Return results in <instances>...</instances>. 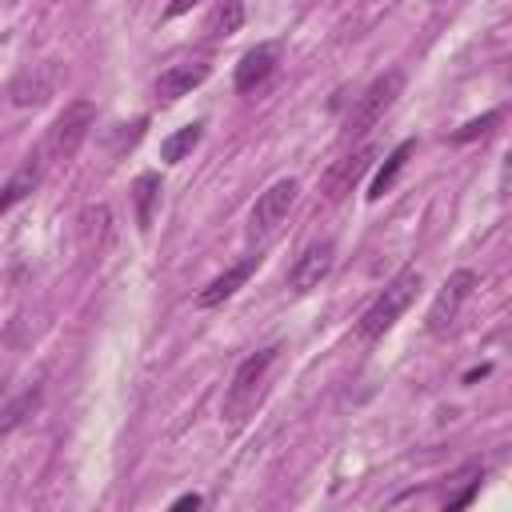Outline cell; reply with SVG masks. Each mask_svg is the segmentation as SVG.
Instances as JSON below:
<instances>
[{"mask_svg": "<svg viewBox=\"0 0 512 512\" xmlns=\"http://www.w3.org/2000/svg\"><path fill=\"white\" fill-rule=\"evenodd\" d=\"M56 88H60V68L56 64H32L28 72H20L12 80L8 96L16 108H40L48 96H56Z\"/></svg>", "mask_w": 512, "mask_h": 512, "instance_id": "8", "label": "cell"}, {"mask_svg": "<svg viewBox=\"0 0 512 512\" xmlns=\"http://www.w3.org/2000/svg\"><path fill=\"white\" fill-rule=\"evenodd\" d=\"M276 352H280V348H260V352H252V356L236 368V376H232V384H228V396H224V416H228V424H240V420L252 412L256 392H260V380H264V372L272 368Z\"/></svg>", "mask_w": 512, "mask_h": 512, "instance_id": "5", "label": "cell"}, {"mask_svg": "<svg viewBox=\"0 0 512 512\" xmlns=\"http://www.w3.org/2000/svg\"><path fill=\"white\" fill-rule=\"evenodd\" d=\"M332 264H336V244H332V240L308 244V248L296 256V264L288 268V288H292V292H312V288H320V280L332 272Z\"/></svg>", "mask_w": 512, "mask_h": 512, "instance_id": "7", "label": "cell"}, {"mask_svg": "<svg viewBox=\"0 0 512 512\" xmlns=\"http://www.w3.org/2000/svg\"><path fill=\"white\" fill-rule=\"evenodd\" d=\"M400 92H404V72H384V76H376V80L364 88V96L356 100V108L348 112L344 140H348V144L364 140V136L384 120V112L396 104V96H400Z\"/></svg>", "mask_w": 512, "mask_h": 512, "instance_id": "2", "label": "cell"}, {"mask_svg": "<svg viewBox=\"0 0 512 512\" xmlns=\"http://www.w3.org/2000/svg\"><path fill=\"white\" fill-rule=\"evenodd\" d=\"M36 184H40V164H36V160H28V164H24V168H20V172L0 188V216H4L8 208H16L24 196H32V188H36Z\"/></svg>", "mask_w": 512, "mask_h": 512, "instance_id": "15", "label": "cell"}, {"mask_svg": "<svg viewBox=\"0 0 512 512\" xmlns=\"http://www.w3.org/2000/svg\"><path fill=\"white\" fill-rule=\"evenodd\" d=\"M200 136H204V124H184L180 132H172L164 144H160V160H168V164H176V160H184L196 144H200Z\"/></svg>", "mask_w": 512, "mask_h": 512, "instance_id": "16", "label": "cell"}, {"mask_svg": "<svg viewBox=\"0 0 512 512\" xmlns=\"http://www.w3.org/2000/svg\"><path fill=\"white\" fill-rule=\"evenodd\" d=\"M240 24H244V0H220L212 8L208 32L212 36H232V32H240Z\"/></svg>", "mask_w": 512, "mask_h": 512, "instance_id": "17", "label": "cell"}, {"mask_svg": "<svg viewBox=\"0 0 512 512\" xmlns=\"http://www.w3.org/2000/svg\"><path fill=\"white\" fill-rule=\"evenodd\" d=\"M192 4H196V0H172V4H168V8H164V16H168V20H172V16H180V12H188V8H192Z\"/></svg>", "mask_w": 512, "mask_h": 512, "instance_id": "21", "label": "cell"}, {"mask_svg": "<svg viewBox=\"0 0 512 512\" xmlns=\"http://www.w3.org/2000/svg\"><path fill=\"white\" fill-rule=\"evenodd\" d=\"M276 56H280V44H276V40H264V44L248 48V52L240 56V64H236V92H256V88L272 76Z\"/></svg>", "mask_w": 512, "mask_h": 512, "instance_id": "10", "label": "cell"}, {"mask_svg": "<svg viewBox=\"0 0 512 512\" xmlns=\"http://www.w3.org/2000/svg\"><path fill=\"white\" fill-rule=\"evenodd\" d=\"M92 124H96V104H92V100H72V104H64V112H60V116L52 120V128H48L44 156H48V160H72L76 148L88 140Z\"/></svg>", "mask_w": 512, "mask_h": 512, "instance_id": "3", "label": "cell"}, {"mask_svg": "<svg viewBox=\"0 0 512 512\" xmlns=\"http://www.w3.org/2000/svg\"><path fill=\"white\" fill-rule=\"evenodd\" d=\"M208 72H212L208 60H184V64H172V68L160 72V80H156V96H160L164 104H172V100L188 96L196 84H204Z\"/></svg>", "mask_w": 512, "mask_h": 512, "instance_id": "11", "label": "cell"}, {"mask_svg": "<svg viewBox=\"0 0 512 512\" xmlns=\"http://www.w3.org/2000/svg\"><path fill=\"white\" fill-rule=\"evenodd\" d=\"M476 292V272L472 268H456L444 284H440V292H436V300H432V308H428V332L432 336H444L452 324H456V316H460V308H464V300Z\"/></svg>", "mask_w": 512, "mask_h": 512, "instance_id": "6", "label": "cell"}, {"mask_svg": "<svg viewBox=\"0 0 512 512\" xmlns=\"http://www.w3.org/2000/svg\"><path fill=\"white\" fill-rule=\"evenodd\" d=\"M496 120H500V112H484L480 120H468V124H464L460 132H452V140H456V144H468V140H476V136H484V132H488V128H492Z\"/></svg>", "mask_w": 512, "mask_h": 512, "instance_id": "20", "label": "cell"}, {"mask_svg": "<svg viewBox=\"0 0 512 512\" xmlns=\"http://www.w3.org/2000/svg\"><path fill=\"white\" fill-rule=\"evenodd\" d=\"M156 200H160V176H156V172H140V176L132 180V204H136V224H140V232L152 228V208H156Z\"/></svg>", "mask_w": 512, "mask_h": 512, "instance_id": "13", "label": "cell"}, {"mask_svg": "<svg viewBox=\"0 0 512 512\" xmlns=\"http://www.w3.org/2000/svg\"><path fill=\"white\" fill-rule=\"evenodd\" d=\"M36 404H40V388H28L24 396H16V400L4 408V416H0V432L16 428L24 416H32V412H36Z\"/></svg>", "mask_w": 512, "mask_h": 512, "instance_id": "18", "label": "cell"}, {"mask_svg": "<svg viewBox=\"0 0 512 512\" xmlns=\"http://www.w3.org/2000/svg\"><path fill=\"white\" fill-rule=\"evenodd\" d=\"M172 508H176V512H180V508H200V496H196V492H188V496H180Z\"/></svg>", "mask_w": 512, "mask_h": 512, "instance_id": "22", "label": "cell"}, {"mask_svg": "<svg viewBox=\"0 0 512 512\" xmlns=\"http://www.w3.org/2000/svg\"><path fill=\"white\" fill-rule=\"evenodd\" d=\"M80 232H84V248H88V252H92V248H100V240L108 236V208H104V204L88 208V212H84V228H80Z\"/></svg>", "mask_w": 512, "mask_h": 512, "instance_id": "19", "label": "cell"}, {"mask_svg": "<svg viewBox=\"0 0 512 512\" xmlns=\"http://www.w3.org/2000/svg\"><path fill=\"white\" fill-rule=\"evenodd\" d=\"M380 156V148L376 144H360L356 152H348L344 160H336L328 172H324V196L328 200H344L352 188H356V180L368 172V164Z\"/></svg>", "mask_w": 512, "mask_h": 512, "instance_id": "9", "label": "cell"}, {"mask_svg": "<svg viewBox=\"0 0 512 512\" xmlns=\"http://www.w3.org/2000/svg\"><path fill=\"white\" fill-rule=\"evenodd\" d=\"M416 292H420V268H400L388 284H384V292L364 308V316H360V324H356V332L364 336V340H376V336H384L396 320H400V312L416 300Z\"/></svg>", "mask_w": 512, "mask_h": 512, "instance_id": "1", "label": "cell"}, {"mask_svg": "<svg viewBox=\"0 0 512 512\" xmlns=\"http://www.w3.org/2000/svg\"><path fill=\"white\" fill-rule=\"evenodd\" d=\"M416 152V140H400L392 152H388V160H384V168L376 172V180H372V188H368V200H380L388 188H392V180L404 172V164H408V156Z\"/></svg>", "mask_w": 512, "mask_h": 512, "instance_id": "14", "label": "cell"}, {"mask_svg": "<svg viewBox=\"0 0 512 512\" xmlns=\"http://www.w3.org/2000/svg\"><path fill=\"white\" fill-rule=\"evenodd\" d=\"M252 264H256V256H248V260H240V264H232L228 272H220L212 284H204L200 292H196V308H216V304H224L248 276H252Z\"/></svg>", "mask_w": 512, "mask_h": 512, "instance_id": "12", "label": "cell"}, {"mask_svg": "<svg viewBox=\"0 0 512 512\" xmlns=\"http://www.w3.org/2000/svg\"><path fill=\"white\" fill-rule=\"evenodd\" d=\"M296 196H300V180H292V176H284V180H276L272 188H264L260 200H256L252 212H248V240H252V244H264L268 236H276V228L288 220Z\"/></svg>", "mask_w": 512, "mask_h": 512, "instance_id": "4", "label": "cell"}]
</instances>
